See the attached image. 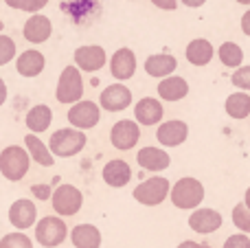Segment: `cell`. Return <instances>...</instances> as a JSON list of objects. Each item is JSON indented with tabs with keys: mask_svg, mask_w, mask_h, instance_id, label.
I'll list each match as a JSON object with an SVG mask.
<instances>
[{
	"mask_svg": "<svg viewBox=\"0 0 250 248\" xmlns=\"http://www.w3.org/2000/svg\"><path fill=\"white\" fill-rule=\"evenodd\" d=\"M169 200L173 202L176 209L195 211V209H200V205H202V200H204V185L200 183L198 178L185 176V178H180L171 187Z\"/></svg>",
	"mask_w": 250,
	"mask_h": 248,
	"instance_id": "cell-1",
	"label": "cell"
},
{
	"mask_svg": "<svg viewBox=\"0 0 250 248\" xmlns=\"http://www.w3.org/2000/svg\"><path fill=\"white\" fill-rule=\"evenodd\" d=\"M86 143H88L86 132L75 130V127H62V130H55L51 134L48 149H51L53 156L70 158V156L82 154L83 147H86Z\"/></svg>",
	"mask_w": 250,
	"mask_h": 248,
	"instance_id": "cell-2",
	"label": "cell"
},
{
	"mask_svg": "<svg viewBox=\"0 0 250 248\" xmlns=\"http://www.w3.org/2000/svg\"><path fill=\"white\" fill-rule=\"evenodd\" d=\"M31 167V156L26 147L20 145H9L0 152V174L9 180V183H20Z\"/></svg>",
	"mask_w": 250,
	"mask_h": 248,
	"instance_id": "cell-3",
	"label": "cell"
},
{
	"mask_svg": "<svg viewBox=\"0 0 250 248\" xmlns=\"http://www.w3.org/2000/svg\"><path fill=\"white\" fill-rule=\"evenodd\" d=\"M169 193H171V183L165 176H151L134 187L132 198L143 207H158L167 200Z\"/></svg>",
	"mask_w": 250,
	"mask_h": 248,
	"instance_id": "cell-4",
	"label": "cell"
},
{
	"mask_svg": "<svg viewBox=\"0 0 250 248\" xmlns=\"http://www.w3.org/2000/svg\"><path fill=\"white\" fill-rule=\"evenodd\" d=\"M83 97V77L77 66H66L57 79L55 99L64 105H75Z\"/></svg>",
	"mask_w": 250,
	"mask_h": 248,
	"instance_id": "cell-5",
	"label": "cell"
},
{
	"mask_svg": "<svg viewBox=\"0 0 250 248\" xmlns=\"http://www.w3.org/2000/svg\"><path fill=\"white\" fill-rule=\"evenodd\" d=\"M68 237V227H66L64 218L60 215H46V218L38 220L35 224V240L44 248H57L62 246Z\"/></svg>",
	"mask_w": 250,
	"mask_h": 248,
	"instance_id": "cell-6",
	"label": "cell"
},
{
	"mask_svg": "<svg viewBox=\"0 0 250 248\" xmlns=\"http://www.w3.org/2000/svg\"><path fill=\"white\" fill-rule=\"evenodd\" d=\"M51 202H53V211L60 218H73L83 207V193L75 185H60V187L53 189Z\"/></svg>",
	"mask_w": 250,
	"mask_h": 248,
	"instance_id": "cell-7",
	"label": "cell"
},
{
	"mask_svg": "<svg viewBox=\"0 0 250 248\" xmlns=\"http://www.w3.org/2000/svg\"><path fill=\"white\" fill-rule=\"evenodd\" d=\"M66 117H68L70 127H75V130H82V132L92 130L101 121V105L90 99H86V101L82 99L75 105H70Z\"/></svg>",
	"mask_w": 250,
	"mask_h": 248,
	"instance_id": "cell-8",
	"label": "cell"
},
{
	"mask_svg": "<svg viewBox=\"0 0 250 248\" xmlns=\"http://www.w3.org/2000/svg\"><path fill=\"white\" fill-rule=\"evenodd\" d=\"M110 141H112V147L119 152H129L138 145L141 141V125L132 119H123L117 121L110 130Z\"/></svg>",
	"mask_w": 250,
	"mask_h": 248,
	"instance_id": "cell-9",
	"label": "cell"
},
{
	"mask_svg": "<svg viewBox=\"0 0 250 248\" xmlns=\"http://www.w3.org/2000/svg\"><path fill=\"white\" fill-rule=\"evenodd\" d=\"M75 57V66H77L82 73H97L105 66L108 55H105V48L99 44H86V46L75 48L73 53Z\"/></svg>",
	"mask_w": 250,
	"mask_h": 248,
	"instance_id": "cell-10",
	"label": "cell"
},
{
	"mask_svg": "<svg viewBox=\"0 0 250 248\" xmlns=\"http://www.w3.org/2000/svg\"><path fill=\"white\" fill-rule=\"evenodd\" d=\"M99 105L105 110V112H121V110L132 105V90L121 82L110 83L108 88L101 90Z\"/></svg>",
	"mask_w": 250,
	"mask_h": 248,
	"instance_id": "cell-11",
	"label": "cell"
},
{
	"mask_svg": "<svg viewBox=\"0 0 250 248\" xmlns=\"http://www.w3.org/2000/svg\"><path fill=\"white\" fill-rule=\"evenodd\" d=\"M9 224L13 228L24 233V228H31L33 224H38V207L33 205V200L29 198H20L9 207Z\"/></svg>",
	"mask_w": 250,
	"mask_h": 248,
	"instance_id": "cell-12",
	"label": "cell"
},
{
	"mask_svg": "<svg viewBox=\"0 0 250 248\" xmlns=\"http://www.w3.org/2000/svg\"><path fill=\"white\" fill-rule=\"evenodd\" d=\"M189 136V125L180 119H171V121H165L158 125L156 130V141H158L163 147H178L182 145Z\"/></svg>",
	"mask_w": 250,
	"mask_h": 248,
	"instance_id": "cell-13",
	"label": "cell"
},
{
	"mask_svg": "<svg viewBox=\"0 0 250 248\" xmlns=\"http://www.w3.org/2000/svg\"><path fill=\"white\" fill-rule=\"evenodd\" d=\"M110 73L117 82H127L136 73V53L127 46H121L112 57H110Z\"/></svg>",
	"mask_w": 250,
	"mask_h": 248,
	"instance_id": "cell-14",
	"label": "cell"
},
{
	"mask_svg": "<svg viewBox=\"0 0 250 248\" xmlns=\"http://www.w3.org/2000/svg\"><path fill=\"white\" fill-rule=\"evenodd\" d=\"M22 35L31 44H44L53 35V22L44 13H33L22 26Z\"/></svg>",
	"mask_w": 250,
	"mask_h": 248,
	"instance_id": "cell-15",
	"label": "cell"
},
{
	"mask_svg": "<svg viewBox=\"0 0 250 248\" xmlns=\"http://www.w3.org/2000/svg\"><path fill=\"white\" fill-rule=\"evenodd\" d=\"M165 117V105L160 103V99L156 97H143L138 99V103L134 105V119L138 125H156L163 123Z\"/></svg>",
	"mask_w": 250,
	"mask_h": 248,
	"instance_id": "cell-16",
	"label": "cell"
},
{
	"mask_svg": "<svg viewBox=\"0 0 250 248\" xmlns=\"http://www.w3.org/2000/svg\"><path fill=\"white\" fill-rule=\"evenodd\" d=\"M222 222H224V218H222V213L215 209H195L193 213L189 215L191 231L200 233V235H211V233H215L217 228H222Z\"/></svg>",
	"mask_w": 250,
	"mask_h": 248,
	"instance_id": "cell-17",
	"label": "cell"
},
{
	"mask_svg": "<svg viewBox=\"0 0 250 248\" xmlns=\"http://www.w3.org/2000/svg\"><path fill=\"white\" fill-rule=\"evenodd\" d=\"M101 176H104V183L108 185V187L123 189V187H127L129 180H132V167L125 161H121V158H112V161H108L104 165Z\"/></svg>",
	"mask_w": 250,
	"mask_h": 248,
	"instance_id": "cell-18",
	"label": "cell"
},
{
	"mask_svg": "<svg viewBox=\"0 0 250 248\" xmlns=\"http://www.w3.org/2000/svg\"><path fill=\"white\" fill-rule=\"evenodd\" d=\"M44 66H46V57H44V53L35 51V48L22 51L16 57V70L20 77H26V79L38 77V75H42Z\"/></svg>",
	"mask_w": 250,
	"mask_h": 248,
	"instance_id": "cell-19",
	"label": "cell"
},
{
	"mask_svg": "<svg viewBox=\"0 0 250 248\" xmlns=\"http://www.w3.org/2000/svg\"><path fill=\"white\" fill-rule=\"evenodd\" d=\"M176 68H178V60L171 53H154V55H149L145 60V73L156 79L171 77Z\"/></svg>",
	"mask_w": 250,
	"mask_h": 248,
	"instance_id": "cell-20",
	"label": "cell"
},
{
	"mask_svg": "<svg viewBox=\"0 0 250 248\" xmlns=\"http://www.w3.org/2000/svg\"><path fill=\"white\" fill-rule=\"evenodd\" d=\"M136 163L145 171H165L171 165V156L160 147H143L136 154Z\"/></svg>",
	"mask_w": 250,
	"mask_h": 248,
	"instance_id": "cell-21",
	"label": "cell"
},
{
	"mask_svg": "<svg viewBox=\"0 0 250 248\" xmlns=\"http://www.w3.org/2000/svg\"><path fill=\"white\" fill-rule=\"evenodd\" d=\"M70 242L75 248H101L104 244V235L95 224H77L70 231Z\"/></svg>",
	"mask_w": 250,
	"mask_h": 248,
	"instance_id": "cell-22",
	"label": "cell"
},
{
	"mask_svg": "<svg viewBox=\"0 0 250 248\" xmlns=\"http://www.w3.org/2000/svg\"><path fill=\"white\" fill-rule=\"evenodd\" d=\"M213 55H215V48H213V44L208 42V40H204V38H195V40H191V42L187 44V51H185L187 62L193 64V66H198V68L200 66L211 64Z\"/></svg>",
	"mask_w": 250,
	"mask_h": 248,
	"instance_id": "cell-23",
	"label": "cell"
},
{
	"mask_svg": "<svg viewBox=\"0 0 250 248\" xmlns=\"http://www.w3.org/2000/svg\"><path fill=\"white\" fill-rule=\"evenodd\" d=\"M189 95V83H187L185 77H178V75H171V77L160 79L158 83V97L163 101H182Z\"/></svg>",
	"mask_w": 250,
	"mask_h": 248,
	"instance_id": "cell-24",
	"label": "cell"
},
{
	"mask_svg": "<svg viewBox=\"0 0 250 248\" xmlns=\"http://www.w3.org/2000/svg\"><path fill=\"white\" fill-rule=\"evenodd\" d=\"M24 123H26V127H29L31 134H42V132H46L48 127H51V123H53L51 105H46V103L33 105V108L26 112Z\"/></svg>",
	"mask_w": 250,
	"mask_h": 248,
	"instance_id": "cell-25",
	"label": "cell"
},
{
	"mask_svg": "<svg viewBox=\"0 0 250 248\" xmlns=\"http://www.w3.org/2000/svg\"><path fill=\"white\" fill-rule=\"evenodd\" d=\"M24 147H26V152H29L31 161L38 163L40 167H53L55 165V158H53L48 145L44 143L38 134H31L29 132V134L24 136Z\"/></svg>",
	"mask_w": 250,
	"mask_h": 248,
	"instance_id": "cell-26",
	"label": "cell"
},
{
	"mask_svg": "<svg viewBox=\"0 0 250 248\" xmlns=\"http://www.w3.org/2000/svg\"><path fill=\"white\" fill-rule=\"evenodd\" d=\"M226 114H229L230 119H235V121H242V119H248L250 117V95L248 92H233V95H229V99H226Z\"/></svg>",
	"mask_w": 250,
	"mask_h": 248,
	"instance_id": "cell-27",
	"label": "cell"
},
{
	"mask_svg": "<svg viewBox=\"0 0 250 248\" xmlns=\"http://www.w3.org/2000/svg\"><path fill=\"white\" fill-rule=\"evenodd\" d=\"M217 57L220 62L226 66V68H235L237 70L239 66H244V51L239 44L235 42H224L220 48H217Z\"/></svg>",
	"mask_w": 250,
	"mask_h": 248,
	"instance_id": "cell-28",
	"label": "cell"
},
{
	"mask_svg": "<svg viewBox=\"0 0 250 248\" xmlns=\"http://www.w3.org/2000/svg\"><path fill=\"white\" fill-rule=\"evenodd\" d=\"M0 248H33V242L26 233L22 231H13L0 240Z\"/></svg>",
	"mask_w": 250,
	"mask_h": 248,
	"instance_id": "cell-29",
	"label": "cell"
},
{
	"mask_svg": "<svg viewBox=\"0 0 250 248\" xmlns=\"http://www.w3.org/2000/svg\"><path fill=\"white\" fill-rule=\"evenodd\" d=\"M233 224H235V228H239L242 233L250 235V209L244 202H237L233 207Z\"/></svg>",
	"mask_w": 250,
	"mask_h": 248,
	"instance_id": "cell-30",
	"label": "cell"
},
{
	"mask_svg": "<svg viewBox=\"0 0 250 248\" xmlns=\"http://www.w3.org/2000/svg\"><path fill=\"white\" fill-rule=\"evenodd\" d=\"M16 60V42L9 35H0V66H7Z\"/></svg>",
	"mask_w": 250,
	"mask_h": 248,
	"instance_id": "cell-31",
	"label": "cell"
},
{
	"mask_svg": "<svg viewBox=\"0 0 250 248\" xmlns=\"http://www.w3.org/2000/svg\"><path fill=\"white\" fill-rule=\"evenodd\" d=\"M230 82L242 92H250V66H239V68L230 75Z\"/></svg>",
	"mask_w": 250,
	"mask_h": 248,
	"instance_id": "cell-32",
	"label": "cell"
},
{
	"mask_svg": "<svg viewBox=\"0 0 250 248\" xmlns=\"http://www.w3.org/2000/svg\"><path fill=\"white\" fill-rule=\"evenodd\" d=\"M222 248H250V237L246 233H235V235H230L229 240L224 242Z\"/></svg>",
	"mask_w": 250,
	"mask_h": 248,
	"instance_id": "cell-33",
	"label": "cell"
},
{
	"mask_svg": "<svg viewBox=\"0 0 250 248\" xmlns=\"http://www.w3.org/2000/svg\"><path fill=\"white\" fill-rule=\"evenodd\" d=\"M31 191H33V196L38 198V200H48V198L53 196V191H51V187H48V185H33V187H31Z\"/></svg>",
	"mask_w": 250,
	"mask_h": 248,
	"instance_id": "cell-34",
	"label": "cell"
},
{
	"mask_svg": "<svg viewBox=\"0 0 250 248\" xmlns=\"http://www.w3.org/2000/svg\"><path fill=\"white\" fill-rule=\"evenodd\" d=\"M151 4L163 9V11H173L178 7V0H151Z\"/></svg>",
	"mask_w": 250,
	"mask_h": 248,
	"instance_id": "cell-35",
	"label": "cell"
},
{
	"mask_svg": "<svg viewBox=\"0 0 250 248\" xmlns=\"http://www.w3.org/2000/svg\"><path fill=\"white\" fill-rule=\"evenodd\" d=\"M4 2H7V7L18 9V11H29L31 0H4Z\"/></svg>",
	"mask_w": 250,
	"mask_h": 248,
	"instance_id": "cell-36",
	"label": "cell"
},
{
	"mask_svg": "<svg viewBox=\"0 0 250 248\" xmlns=\"http://www.w3.org/2000/svg\"><path fill=\"white\" fill-rule=\"evenodd\" d=\"M46 4H48V0H31L29 11H26V13H31V16H33V13H40L44 7H46Z\"/></svg>",
	"mask_w": 250,
	"mask_h": 248,
	"instance_id": "cell-37",
	"label": "cell"
},
{
	"mask_svg": "<svg viewBox=\"0 0 250 248\" xmlns=\"http://www.w3.org/2000/svg\"><path fill=\"white\" fill-rule=\"evenodd\" d=\"M176 248H213V246H208V244H200V242H193V240H185V242H180Z\"/></svg>",
	"mask_w": 250,
	"mask_h": 248,
	"instance_id": "cell-38",
	"label": "cell"
},
{
	"mask_svg": "<svg viewBox=\"0 0 250 248\" xmlns=\"http://www.w3.org/2000/svg\"><path fill=\"white\" fill-rule=\"evenodd\" d=\"M242 31H244V35L250 38V9L242 16Z\"/></svg>",
	"mask_w": 250,
	"mask_h": 248,
	"instance_id": "cell-39",
	"label": "cell"
},
{
	"mask_svg": "<svg viewBox=\"0 0 250 248\" xmlns=\"http://www.w3.org/2000/svg\"><path fill=\"white\" fill-rule=\"evenodd\" d=\"M7 83H4V79L0 77V105H4V101H7Z\"/></svg>",
	"mask_w": 250,
	"mask_h": 248,
	"instance_id": "cell-40",
	"label": "cell"
},
{
	"mask_svg": "<svg viewBox=\"0 0 250 248\" xmlns=\"http://www.w3.org/2000/svg\"><path fill=\"white\" fill-rule=\"evenodd\" d=\"M182 4H185V7H191V9H198V7H202L204 2H207V0H180Z\"/></svg>",
	"mask_w": 250,
	"mask_h": 248,
	"instance_id": "cell-41",
	"label": "cell"
},
{
	"mask_svg": "<svg viewBox=\"0 0 250 248\" xmlns=\"http://www.w3.org/2000/svg\"><path fill=\"white\" fill-rule=\"evenodd\" d=\"M244 205H246L248 209H250V187L246 189V193H244Z\"/></svg>",
	"mask_w": 250,
	"mask_h": 248,
	"instance_id": "cell-42",
	"label": "cell"
},
{
	"mask_svg": "<svg viewBox=\"0 0 250 248\" xmlns=\"http://www.w3.org/2000/svg\"><path fill=\"white\" fill-rule=\"evenodd\" d=\"M239 4H250V0H237Z\"/></svg>",
	"mask_w": 250,
	"mask_h": 248,
	"instance_id": "cell-43",
	"label": "cell"
}]
</instances>
